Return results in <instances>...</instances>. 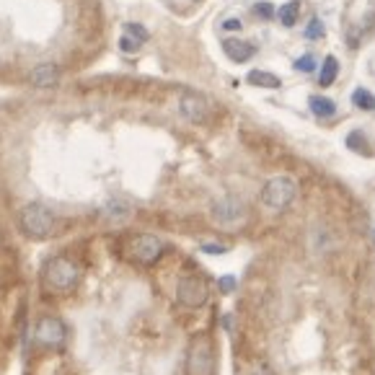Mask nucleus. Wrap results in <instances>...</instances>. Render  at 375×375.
<instances>
[{
  "label": "nucleus",
  "instance_id": "obj_21",
  "mask_svg": "<svg viewBox=\"0 0 375 375\" xmlns=\"http://www.w3.org/2000/svg\"><path fill=\"white\" fill-rule=\"evenodd\" d=\"M140 44H142V42H138V39H135V36H129V34H125V36L119 39V47H122V52H129V54L138 52Z\"/></svg>",
  "mask_w": 375,
  "mask_h": 375
},
{
  "label": "nucleus",
  "instance_id": "obj_24",
  "mask_svg": "<svg viewBox=\"0 0 375 375\" xmlns=\"http://www.w3.org/2000/svg\"><path fill=\"white\" fill-rule=\"evenodd\" d=\"M347 145L354 150H365V142H363V135L360 132H352L350 138H347Z\"/></svg>",
  "mask_w": 375,
  "mask_h": 375
},
{
  "label": "nucleus",
  "instance_id": "obj_4",
  "mask_svg": "<svg viewBox=\"0 0 375 375\" xmlns=\"http://www.w3.org/2000/svg\"><path fill=\"white\" fill-rule=\"evenodd\" d=\"M163 254V241L158 236H150V233H135L125 241V257L135 264L150 267L156 264Z\"/></svg>",
  "mask_w": 375,
  "mask_h": 375
},
{
  "label": "nucleus",
  "instance_id": "obj_8",
  "mask_svg": "<svg viewBox=\"0 0 375 375\" xmlns=\"http://www.w3.org/2000/svg\"><path fill=\"white\" fill-rule=\"evenodd\" d=\"M34 339L39 347H47V350H60L67 339V329L65 323L57 319V316H44L36 321V329H34Z\"/></svg>",
  "mask_w": 375,
  "mask_h": 375
},
{
  "label": "nucleus",
  "instance_id": "obj_19",
  "mask_svg": "<svg viewBox=\"0 0 375 375\" xmlns=\"http://www.w3.org/2000/svg\"><path fill=\"white\" fill-rule=\"evenodd\" d=\"M295 70L298 73H313L316 70V57L313 54H303L298 63H295Z\"/></svg>",
  "mask_w": 375,
  "mask_h": 375
},
{
  "label": "nucleus",
  "instance_id": "obj_20",
  "mask_svg": "<svg viewBox=\"0 0 375 375\" xmlns=\"http://www.w3.org/2000/svg\"><path fill=\"white\" fill-rule=\"evenodd\" d=\"M254 16H259V19L269 21V19L275 16V6H272V3H264V0H261V3H257V6H254Z\"/></svg>",
  "mask_w": 375,
  "mask_h": 375
},
{
  "label": "nucleus",
  "instance_id": "obj_2",
  "mask_svg": "<svg viewBox=\"0 0 375 375\" xmlns=\"http://www.w3.org/2000/svg\"><path fill=\"white\" fill-rule=\"evenodd\" d=\"M19 223H21V231L29 238H50L54 233L57 217H54V213L47 207V204L32 202L21 210Z\"/></svg>",
  "mask_w": 375,
  "mask_h": 375
},
{
  "label": "nucleus",
  "instance_id": "obj_18",
  "mask_svg": "<svg viewBox=\"0 0 375 375\" xmlns=\"http://www.w3.org/2000/svg\"><path fill=\"white\" fill-rule=\"evenodd\" d=\"M236 375H272V370H269L267 363H248Z\"/></svg>",
  "mask_w": 375,
  "mask_h": 375
},
{
  "label": "nucleus",
  "instance_id": "obj_11",
  "mask_svg": "<svg viewBox=\"0 0 375 375\" xmlns=\"http://www.w3.org/2000/svg\"><path fill=\"white\" fill-rule=\"evenodd\" d=\"M223 52L233 60V63H246L257 54V47L251 42H244V39H225L223 42Z\"/></svg>",
  "mask_w": 375,
  "mask_h": 375
},
{
  "label": "nucleus",
  "instance_id": "obj_6",
  "mask_svg": "<svg viewBox=\"0 0 375 375\" xmlns=\"http://www.w3.org/2000/svg\"><path fill=\"white\" fill-rule=\"evenodd\" d=\"M210 215H213L215 223L223 225V228H238L246 220V204L241 202L238 197H233V194H225V197L213 202Z\"/></svg>",
  "mask_w": 375,
  "mask_h": 375
},
{
  "label": "nucleus",
  "instance_id": "obj_7",
  "mask_svg": "<svg viewBox=\"0 0 375 375\" xmlns=\"http://www.w3.org/2000/svg\"><path fill=\"white\" fill-rule=\"evenodd\" d=\"M210 298V288H207V282L202 277H197V275H186V277L179 279V285H176V300L182 303L184 308H202L204 303Z\"/></svg>",
  "mask_w": 375,
  "mask_h": 375
},
{
  "label": "nucleus",
  "instance_id": "obj_1",
  "mask_svg": "<svg viewBox=\"0 0 375 375\" xmlns=\"http://www.w3.org/2000/svg\"><path fill=\"white\" fill-rule=\"evenodd\" d=\"M42 279L47 290H52V292H67V290H73L75 285H78L81 269H78V264H75L73 259L52 257L44 264Z\"/></svg>",
  "mask_w": 375,
  "mask_h": 375
},
{
  "label": "nucleus",
  "instance_id": "obj_17",
  "mask_svg": "<svg viewBox=\"0 0 375 375\" xmlns=\"http://www.w3.org/2000/svg\"><path fill=\"white\" fill-rule=\"evenodd\" d=\"M352 101H354V107H360V109H375V96L370 94V91H365V88H357L352 94Z\"/></svg>",
  "mask_w": 375,
  "mask_h": 375
},
{
  "label": "nucleus",
  "instance_id": "obj_12",
  "mask_svg": "<svg viewBox=\"0 0 375 375\" xmlns=\"http://www.w3.org/2000/svg\"><path fill=\"white\" fill-rule=\"evenodd\" d=\"M246 81H248V86H257V88H269V91L279 88V78L275 73H267V70H251Z\"/></svg>",
  "mask_w": 375,
  "mask_h": 375
},
{
  "label": "nucleus",
  "instance_id": "obj_15",
  "mask_svg": "<svg viewBox=\"0 0 375 375\" xmlns=\"http://www.w3.org/2000/svg\"><path fill=\"white\" fill-rule=\"evenodd\" d=\"M277 16L285 26H295L300 19V0H290V3H285V6L277 11Z\"/></svg>",
  "mask_w": 375,
  "mask_h": 375
},
{
  "label": "nucleus",
  "instance_id": "obj_13",
  "mask_svg": "<svg viewBox=\"0 0 375 375\" xmlns=\"http://www.w3.org/2000/svg\"><path fill=\"white\" fill-rule=\"evenodd\" d=\"M129 204L127 202H122V200H111V202L104 207V215H107L111 223H122V220H127L129 217Z\"/></svg>",
  "mask_w": 375,
  "mask_h": 375
},
{
  "label": "nucleus",
  "instance_id": "obj_23",
  "mask_svg": "<svg viewBox=\"0 0 375 375\" xmlns=\"http://www.w3.org/2000/svg\"><path fill=\"white\" fill-rule=\"evenodd\" d=\"M306 36H308V39H321V36H323V23H321V19H313L311 26L306 29Z\"/></svg>",
  "mask_w": 375,
  "mask_h": 375
},
{
  "label": "nucleus",
  "instance_id": "obj_9",
  "mask_svg": "<svg viewBox=\"0 0 375 375\" xmlns=\"http://www.w3.org/2000/svg\"><path fill=\"white\" fill-rule=\"evenodd\" d=\"M179 111H182L184 119H189V122H204L207 119V101H204L200 94H192V91H186L182 94L179 98Z\"/></svg>",
  "mask_w": 375,
  "mask_h": 375
},
{
  "label": "nucleus",
  "instance_id": "obj_14",
  "mask_svg": "<svg viewBox=\"0 0 375 375\" xmlns=\"http://www.w3.org/2000/svg\"><path fill=\"white\" fill-rule=\"evenodd\" d=\"M308 104H311V111L316 117H334L336 114V104L326 96H311Z\"/></svg>",
  "mask_w": 375,
  "mask_h": 375
},
{
  "label": "nucleus",
  "instance_id": "obj_5",
  "mask_svg": "<svg viewBox=\"0 0 375 375\" xmlns=\"http://www.w3.org/2000/svg\"><path fill=\"white\" fill-rule=\"evenodd\" d=\"M295 194H298V186L290 176H275L264 184L261 189V202L267 204L269 210H285L295 202Z\"/></svg>",
  "mask_w": 375,
  "mask_h": 375
},
{
  "label": "nucleus",
  "instance_id": "obj_10",
  "mask_svg": "<svg viewBox=\"0 0 375 375\" xmlns=\"http://www.w3.org/2000/svg\"><path fill=\"white\" fill-rule=\"evenodd\" d=\"M26 81L32 83L34 88H54L57 81H60V67L52 63H42V65H34Z\"/></svg>",
  "mask_w": 375,
  "mask_h": 375
},
{
  "label": "nucleus",
  "instance_id": "obj_27",
  "mask_svg": "<svg viewBox=\"0 0 375 375\" xmlns=\"http://www.w3.org/2000/svg\"><path fill=\"white\" fill-rule=\"evenodd\" d=\"M202 251H207V254H225V246H217V244H204Z\"/></svg>",
  "mask_w": 375,
  "mask_h": 375
},
{
  "label": "nucleus",
  "instance_id": "obj_16",
  "mask_svg": "<svg viewBox=\"0 0 375 375\" xmlns=\"http://www.w3.org/2000/svg\"><path fill=\"white\" fill-rule=\"evenodd\" d=\"M336 75H339V60L334 57V54H329L326 60H323V67H321V86H332L334 81H336Z\"/></svg>",
  "mask_w": 375,
  "mask_h": 375
},
{
  "label": "nucleus",
  "instance_id": "obj_26",
  "mask_svg": "<svg viewBox=\"0 0 375 375\" xmlns=\"http://www.w3.org/2000/svg\"><path fill=\"white\" fill-rule=\"evenodd\" d=\"M241 26H244V23L238 21V19H228V21L223 23V29H228V32H238Z\"/></svg>",
  "mask_w": 375,
  "mask_h": 375
},
{
  "label": "nucleus",
  "instance_id": "obj_3",
  "mask_svg": "<svg viewBox=\"0 0 375 375\" xmlns=\"http://www.w3.org/2000/svg\"><path fill=\"white\" fill-rule=\"evenodd\" d=\"M186 373L215 375V347L207 334H194L186 350Z\"/></svg>",
  "mask_w": 375,
  "mask_h": 375
},
{
  "label": "nucleus",
  "instance_id": "obj_22",
  "mask_svg": "<svg viewBox=\"0 0 375 375\" xmlns=\"http://www.w3.org/2000/svg\"><path fill=\"white\" fill-rule=\"evenodd\" d=\"M125 32H127L129 36H135L138 42H145V39H148V32H145V29H142L140 23H135V21H129L127 26H125Z\"/></svg>",
  "mask_w": 375,
  "mask_h": 375
},
{
  "label": "nucleus",
  "instance_id": "obj_25",
  "mask_svg": "<svg viewBox=\"0 0 375 375\" xmlns=\"http://www.w3.org/2000/svg\"><path fill=\"white\" fill-rule=\"evenodd\" d=\"M220 290H223V292H233V290H236V279L223 277V279H220Z\"/></svg>",
  "mask_w": 375,
  "mask_h": 375
}]
</instances>
